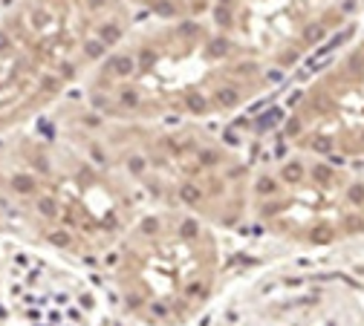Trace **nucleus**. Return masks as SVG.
<instances>
[{"instance_id":"nucleus-1","label":"nucleus","mask_w":364,"mask_h":326,"mask_svg":"<svg viewBox=\"0 0 364 326\" xmlns=\"http://www.w3.org/2000/svg\"><path fill=\"white\" fill-rule=\"evenodd\" d=\"M292 317L281 323H257V326H364V306L353 298H338L327 303H304L289 309Z\"/></svg>"}]
</instances>
